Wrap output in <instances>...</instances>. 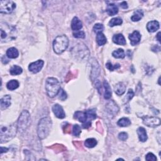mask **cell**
Wrapping results in <instances>:
<instances>
[{"label": "cell", "instance_id": "cell-1", "mask_svg": "<svg viewBox=\"0 0 161 161\" xmlns=\"http://www.w3.org/2000/svg\"><path fill=\"white\" fill-rule=\"evenodd\" d=\"M52 125V120L49 117H44L40 120L37 127V134L40 140L45 139L49 135Z\"/></svg>", "mask_w": 161, "mask_h": 161}, {"label": "cell", "instance_id": "cell-2", "mask_svg": "<svg viewBox=\"0 0 161 161\" xmlns=\"http://www.w3.org/2000/svg\"><path fill=\"white\" fill-rule=\"evenodd\" d=\"M15 124L8 126H1L0 130V140L3 143L9 142L14 138L16 134L17 128Z\"/></svg>", "mask_w": 161, "mask_h": 161}, {"label": "cell", "instance_id": "cell-3", "mask_svg": "<svg viewBox=\"0 0 161 161\" xmlns=\"http://www.w3.org/2000/svg\"><path fill=\"white\" fill-rule=\"evenodd\" d=\"M45 89L47 95L50 98H54L60 90V84L55 77L47 78L45 81Z\"/></svg>", "mask_w": 161, "mask_h": 161}, {"label": "cell", "instance_id": "cell-4", "mask_svg": "<svg viewBox=\"0 0 161 161\" xmlns=\"http://www.w3.org/2000/svg\"><path fill=\"white\" fill-rule=\"evenodd\" d=\"M69 45V39L65 35L56 37L53 42V49L57 54H61Z\"/></svg>", "mask_w": 161, "mask_h": 161}, {"label": "cell", "instance_id": "cell-5", "mask_svg": "<svg viewBox=\"0 0 161 161\" xmlns=\"http://www.w3.org/2000/svg\"><path fill=\"white\" fill-rule=\"evenodd\" d=\"M30 123H31V119H30V113L27 110H23L21 112L18 120L17 130L20 133H23L29 127Z\"/></svg>", "mask_w": 161, "mask_h": 161}, {"label": "cell", "instance_id": "cell-6", "mask_svg": "<svg viewBox=\"0 0 161 161\" xmlns=\"http://www.w3.org/2000/svg\"><path fill=\"white\" fill-rule=\"evenodd\" d=\"M16 8V4L13 1H0V12L1 13L9 14Z\"/></svg>", "mask_w": 161, "mask_h": 161}, {"label": "cell", "instance_id": "cell-7", "mask_svg": "<svg viewBox=\"0 0 161 161\" xmlns=\"http://www.w3.org/2000/svg\"><path fill=\"white\" fill-rule=\"evenodd\" d=\"M143 122L149 127H157L160 125V119L158 117L144 116L142 117Z\"/></svg>", "mask_w": 161, "mask_h": 161}, {"label": "cell", "instance_id": "cell-8", "mask_svg": "<svg viewBox=\"0 0 161 161\" xmlns=\"http://www.w3.org/2000/svg\"><path fill=\"white\" fill-rule=\"evenodd\" d=\"M44 62L42 60H38L35 62H33L31 64H30L28 66V69L30 72H32L34 74L38 73L40 72L43 66Z\"/></svg>", "mask_w": 161, "mask_h": 161}, {"label": "cell", "instance_id": "cell-9", "mask_svg": "<svg viewBox=\"0 0 161 161\" xmlns=\"http://www.w3.org/2000/svg\"><path fill=\"white\" fill-rule=\"evenodd\" d=\"M78 46L76 47L75 49V55L76 57H79L81 58V59L86 58L88 57V54H86V52H88V49H87V47L84 45H77Z\"/></svg>", "mask_w": 161, "mask_h": 161}, {"label": "cell", "instance_id": "cell-10", "mask_svg": "<svg viewBox=\"0 0 161 161\" xmlns=\"http://www.w3.org/2000/svg\"><path fill=\"white\" fill-rule=\"evenodd\" d=\"M52 111L55 116L58 118L63 119L66 117V113H65L62 107L59 104H55L52 106Z\"/></svg>", "mask_w": 161, "mask_h": 161}, {"label": "cell", "instance_id": "cell-11", "mask_svg": "<svg viewBox=\"0 0 161 161\" xmlns=\"http://www.w3.org/2000/svg\"><path fill=\"white\" fill-rule=\"evenodd\" d=\"M106 109L108 113L112 116L116 115L119 111L118 106L113 101H111L106 104Z\"/></svg>", "mask_w": 161, "mask_h": 161}, {"label": "cell", "instance_id": "cell-12", "mask_svg": "<svg viewBox=\"0 0 161 161\" xmlns=\"http://www.w3.org/2000/svg\"><path fill=\"white\" fill-rule=\"evenodd\" d=\"M128 38L130 40V43H131V45L134 46V45H136L139 42H140V39H141V35L140 33H139V32L134 31L132 34L129 35Z\"/></svg>", "mask_w": 161, "mask_h": 161}, {"label": "cell", "instance_id": "cell-13", "mask_svg": "<svg viewBox=\"0 0 161 161\" xmlns=\"http://www.w3.org/2000/svg\"><path fill=\"white\" fill-rule=\"evenodd\" d=\"M11 96L10 95H5L1 99L0 101V106H1V110H3L6 109L7 108L11 105Z\"/></svg>", "mask_w": 161, "mask_h": 161}, {"label": "cell", "instance_id": "cell-14", "mask_svg": "<svg viewBox=\"0 0 161 161\" xmlns=\"http://www.w3.org/2000/svg\"><path fill=\"white\" fill-rule=\"evenodd\" d=\"M159 28V23L157 21H150L147 25V29L149 32H155Z\"/></svg>", "mask_w": 161, "mask_h": 161}, {"label": "cell", "instance_id": "cell-15", "mask_svg": "<svg viewBox=\"0 0 161 161\" xmlns=\"http://www.w3.org/2000/svg\"><path fill=\"white\" fill-rule=\"evenodd\" d=\"M74 118L77 119L79 120L80 122L84 123L86 121H88V116H87V114L86 111H76L74 113Z\"/></svg>", "mask_w": 161, "mask_h": 161}, {"label": "cell", "instance_id": "cell-16", "mask_svg": "<svg viewBox=\"0 0 161 161\" xmlns=\"http://www.w3.org/2000/svg\"><path fill=\"white\" fill-rule=\"evenodd\" d=\"M71 28L74 31H78V30H81L82 28V23L81 21L77 17H74V18L72 19L71 22Z\"/></svg>", "mask_w": 161, "mask_h": 161}, {"label": "cell", "instance_id": "cell-17", "mask_svg": "<svg viewBox=\"0 0 161 161\" xmlns=\"http://www.w3.org/2000/svg\"><path fill=\"white\" fill-rule=\"evenodd\" d=\"M113 42L116 44L121 45H125L126 44V40L122 34L119 33L115 35L113 37Z\"/></svg>", "mask_w": 161, "mask_h": 161}, {"label": "cell", "instance_id": "cell-18", "mask_svg": "<svg viewBox=\"0 0 161 161\" xmlns=\"http://www.w3.org/2000/svg\"><path fill=\"white\" fill-rule=\"evenodd\" d=\"M106 11L109 16H114L118 13V8L114 3H110L108 5Z\"/></svg>", "mask_w": 161, "mask_h": 161}, {"label": "cell", "instance_id": "cell-19", "mask_svg": "<svg viewBox=\"0 0 161 161\" xmlns=\"http://www.w3.org/2000/svg\"><path fill=\"white\" fill-rule=\"evenodd\" d=\"M137 134L138 136L139 140L142 142H145L147 140V132L144 128L139 127L137 129Z\"/></svg>", "mask_w": 161, "mask_h": 161}, {"label": "cell", "instance_id": "cell-20", "mask_svg": "<svg viewBox=\"0 0 161 161\" xmlns=\"http://www.w3.org/2000/svg\"><path fill=\"white\" fill-rule=\"evenodd\" d=\"M126 90V86L123 82H118L115 86V92L118 96L123 95Z\"/></svg>", "mask_w": 161, "mask_h": 161}, {"label": "cell", "instance_id": "cell-21", "mask_svg": "<svg viewBox=\"0 0 161 161\" xmlns=\"http://www.w3.org/2000/svg\"><path fill=\"white\" fill-rule=\"evenodd\" d=\"M19 52L15 47H11L6 51V56L10 59H16L18 57Z\"/></svg>", "mask_w": 161, "mask_h": 161}, {"label": "cell", "instance_id": "cell-22", "mask_svg": "<svg viewBox=\"0 0 161 161\" xmlns=\"http://www.w3.org/2000/svg\"><path fill=\"white\" fill-rule=\"evenodd\" d=\"M103 86H104V89H105V93H104V98L106 99H109L111 97V89L110 86L106 80H104L103 82Z\"/></svg>", "mask_w": 161, "mask_h": 161}, {"label": "cell", "instance_id": "cell-23", "mask_svg": "<svg viewBox=\"0 0 161 161\" xmlns=\"http://www.w3.org/2000/svg\"><path fill=\"white\" fill-rule=\"evenodd\" d=\"M96 42L99 46H102L105 44L107 42V39L104 35L102 32H99L97 33L96 36Z\"/></svg>", "mask_w": 161, "mask_h": 161}, {"label": "cell", "instance_id": "cell-24", "mask_svg": "<svg viewBox=\"0 0 161 161\" xmlns=\"http://www.w3.org/2000/svg\"><path fill=\"white\" fill-rule=\"evenodd\" d=\"M23 72V69L21 67L16 66V65H15V66H12L10 70V74L12 76H17V75H20Z\"/></svg>", "mask_w": 161, "mask_h": 161}, {"label": "cell", "instance_id": "cell-25", "mask_svg": "<svg viewBox=\"0 0 161 161\" xmlns=\"http://www.w3.org/2000/svg\"><path fill=\"white\" fill-rule=\"evenodd\" d=\"M6 87L9 90H11V91L15 90L19 87V82L17 80H15V79L11 80L7 83Z\"/></svg>", "mask_w": 161, "mask_h": 161}, {"label": "cell", "instance_id": "cell-26", "mask_svg": "<svg viewBox=\"0 0 161 161\" xmlns=\"http://www.w3.org/2000/svg\"><path fill=\"white\" fill-rule=\"evenodd\" d=\"M143 16V13L142 10H138L134 12L133 15L131 17V20L133 21H138L139 20H140L142 17Z\"/></svg>", "mask_w": 161, "mask_h": 161}, {"label": "cell", "instance_id": "cell-27", "mask_svg": "<svg viewBox=\"0 0 161 161\" xmlns=\"http://www.w3.org/2000/svg\"><path fill=\"white\" fill-rule=\"evenodd\" d=\"M112 55L116 59H123L125 57L124 50L122 49H118L113 52Z\"/></svg>", "mask_w": 161, "mask_h": 161}, {"label": "cell", "instance_id": "cell-28", "mask_svg": "<svg viewBox=\"0 0 161 161\" xmlns=\"http://www.w3.org/2000/svg\"><path fill=\"white\" fill-rule=\"evenodd\" d=\"M96 145H97V140L93 138L86 139L84 142V145L88 148H93Z\"/></svg>", "mask_w": 161, "mask_h": 161}, {"label": "cell", "instance_id": "cell-29", "mask_svg": "<svg viewBox=\"0 0 161 161\" xmlns=\"http://www.w3.org/2000/svg\"><path fill=\"white\" fill-rule=\"evenodd\" d=\"M117 124L120 127H128V126L131 125V121H130V120L128 118H122L118 121Z\"/></svg>", "mask_w": 161, "mask_h": 161}, {"label": "cell", "instance_id": "cell-30", "mask_svg": "<svg viewBox=\"0 0 161 161\" xmlns=\"http://www.w3.org/2000/svg\"><path fill=\"white\" fill-rule=\"evenodd\" d=\"M123 23L122 19L120 18H112L110 21H109V26L111 27H114V26H118V25H121Z\"/></svg>", "mask_w": 161, "mask_h": 161}, {"label": "cell", "instance_id": "cell-31", "mask_svg": "<svg viewBox=\"0 0 161 161\" xmlns=\"http://www.w3.org/2000/svg\"><path fill=\"white\" fill-rule=\"evenodd\" d=\"M86 113L87 114V116H88V120H93L96 118V113L94 109L88 110L86 111Z\"/></svg>", "mask_w": 161, "mask_h": 161}, {"label": "cell", "instance_id": "cell-32", "mask_svg": "<svg viewBox=\"0 0 161 161\" xmlns=\"http://www.w3.org/2000/svg\"><path fill=\"white\" fill-rule=\"evenodd\" d=\"M81 133V127L78 125H74L73 126L72 128V134L74 136L78 137L79 136L80 133Z\"/></svg>", "mask_w": 161, "mask_h": 161}, {"label": "cell", "instance_id": "cell-33", "mask_svg": "<svg viewBox=\"0 0 161 161\" xmlns=\"http://www.w3.org/2000/svg\"><path fill=\"white\" fill-rule=\"evenodd\" d=\"M106 68L108 69V70H110V71H113L115 69H117L120 67V65L119 64H116L115 65H112L111 63L110 62H108L106 64Z\"/></svg>", "mask_w": 161, "mask_h": 161}, {"label": "cell", "instance_id": "cell-34", "mask_svg": "<svg viewBox=\"0 0 161 161\" xmlns=\"http://www.w3.org/2000/svg\"><path fill=\"white\" fill-rule=\"evenodd\" d=\"M104 30V27L102 24L100 23H96L95 24L94 27H93V30L95 33H99V32H102Z\"/></svg>", "mask_w": 161, "mask_h": 161}, {"label": "cell", "instance_id": "cell-35", "mask_svg": "<svg viewBox=\"0 0 161 161\" xmlns=\"http://www.w3.org/2000/svg\"><path fill=\"white\" fill-rule=\"evenodd\" d=\"M50 148L51 149L55 150L56 152H62L64 150H66V148H65L64 145H60V144H55L54 145H52Z\"/></svg>", "mask_w": 161, "mask_h": 161}, {"label": "cell", "instance_id": "cell-36", "mask_svg": "<svg viewBox=\"0 0 161 161\" xmlns=\"http://www.w3.org/2000/svg\"><path fill=\"white\" fill-rule=\"evenodd\" d=\"M67 96L66 93L63 89H60L59 92V99L61 100V101H65L67 99Z\"/></svg>", "mask_w": 161, "mask_h": 161}, {"label": "cell", "instance_id": "cell-37", "mask_svg": "<svg viewBox=\"0 0 161 161\" xmlns=\"http://www.w3.org/2000/svg\"><path fill=\"white\" fill-rule=\"evenodd\" d=\"M73 35L75 38H85V33L83 31H77L73 33Z\"/></svg>", "mask_w": 161, "mask_h": 161}, {"label": "cell", "instance_id": "cell-38", "mask_svg": "<svg viewBox=\"0 0 161 161\" xmlns=\"http://www.w3.org/2000/svg\"><path fill=\"white\" fill-rule=\"evenodd\" d=\"M133 96H134V93H133V90L132 89H130L128 90V92L127 96H126V98H125L126 100H127V102L129 101L130 100H131L133 98Z\"/></svg>", "mask_w": 161, "mask_h": 161}, {"label": "cell", "instance_id": "cell-39", "mask_svg": "<svg viewBox=\"0 0 161 161\" xmlns=\"http://www.w3.org/2000/svg\"><path fill=\"white\" fill-rule=\"evenodd\" d=\"M128 134L126 132H121L118 134V138L121 141H125L128 138Z\"/></svg>", "mask_w": 161, "mask_h": 161}, {"label": "cell", "instance_id": "cell-40", "mask_svg": "<svg viewBox=\"0 0 161 161\" xmlns=\"http://www.w3.org/2000/svg\"><path fill=\"white\" fill-rule=\"evenodd\" d=\"M145 159L149 161H155L157 160V157L155 156V155L152 153H149L146 155Z\"/></svg>", "mask_w": 161, "mask_h": 161}, {"label": "cell", "instance_id": "cell-41", "mask_svg": "<svg viewBox=\"0 0 161 161\" xmlns=\"http://www.w3.org/2000/svg\"><path fill=\"white\" fill-rule=\"evenodd\" d=\"M63 130L64 131V133H69L71 132V125L69 124H66L63 127Z\"/></svg>", "mask_w": 161, "mask_h": 161}, {"label": "cell", "instance_id": "cell-42", "mask_svg": "<svg viewBox=\"0 0 161 161\" xmlns=\"http://www.w3.org/2000/svg\"><path fill=\"white\" fill-rule=\"evenodd\" d=\"M82 128H88L89 127H90L91 126V122L90 121H86V122L84 123L83 124H82Z\"/></svg>", "mask_w": 161, "mask_h": 161}, {"label": "cell", "instance_id": "cell-43", "mask_svg": "<svg viewBox=\"0 0 161 161\" xmlns=\"http://www.w3.org/2000/svg\"><path fill=\"white\" fill-rule=\"evenodd\" d=\"M120 6L123 8V9H127L128 8V5L126 1H123L120 4Z\"/></svg>", "mask_w": 161, "mask_h": 161}, {"label": "cell", "instance_id": "cell-44", "mask_svg": "<svg viewBox=\"0 0 161 161\" xmlns=\"http://www.w3.org/2000/svg\"><path fill=\"white\" fill-rule=\"evenodd\" d=\"M1 61L3 64H7L8 62H9V60H8L6 57V56H3V57H2L1 58Z\"/></svg>", "mask_w": 161, "mask_h": 161}, {"label": "cell", "instance_id": "cell-45", "mask_svg": "<svg viewBox=\"0 0 161 161\" xmlns=\"http://www.w3.org/2000/svg\"><path fill=\"white\" fill-rule=\"evenodd\" d=\"M8 150V149H7V148L3 147H1V154L3 153H4V152H6Z\"/></svg>", "mask_w": 161, "mask_h": 161}, {"label": "cell", "instance_id": "cell-46", "mask_svg": "<svg viewBox=\"0 0 161 161\" xmlns=\"http://www.w3.org/2000/svg\"><path fill=\"white\" fill-rule=\"evenodd\" d=\"M160 32H159L157 35V40L160 42Z\"/></svg>", "mask_w": 161, "mask_h": 161}]
</instances>
